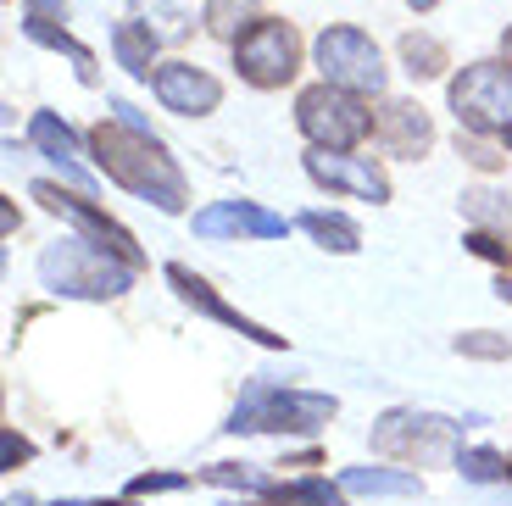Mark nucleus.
<instances>
[{"label": "nucleus", "mask_w": 512, "mask_h": 506, "mask_svg": "<svg viewBox=\"0 0 512 506\" xmlns=\"http://www.w3.org/2000/svg\"><path fill=\"white\" fill-rule=\"evenodd\" d=\"M90 151H95V162H101V173L117 178L128 195L151 201L156 212H184L190 184H184V173L173 167L167 145L156 140L145 123H123V117H112V123H101L90 134Z\"/></svg>", "instance_id": "f257e3e1"}, {"label": "nucleus", "mask_w": 512, "mask_h": 506, "mask_svg": "<svg viewBox=\"0 0 512 506\" xmlns=\"http://www.w3.org/2000/svg\"><path fill=\"white\" fill-rule=\"evenodd\" d=\"M39 279L51 284L56 295H73V301H112V295H123L134 284V262H123L117 251L95 245L90 234H73V240L45 245Z\"/></svg>", "instance_id": "f03ea898"}, {"label": "nucleus", "mask_w": 512, "mask_h": 506, "mask_svg": "<svg viewBox=\"0 0 512 506\" xmlns=\"http://www.w3.org/2000/svg\"><path fill=\"white\" fill-rule=\"evenodd\" d=\"M340 406L334 395H312V390H268V384H251L240 406L229 418V434H312L334 418Z\"/></svg>", "instance_id": "7ed1b4c3"}, {"label": "nucleus", "mask_w": 512, "mask_h": 506, "mask_svg": "<svg viewBox=\"0 0 512 506\" xmlns=\"http://www.w3.org/2000/svg\"><path fill=\"white\" fill-rule=\"evenodd\" d=\"M295 123H301V134L318 151H351V145H362L373 134V112L362 106V95L329 84V78L295 95Z\"/></svg>", "instance_id": "20e7f679"}, {"label": "nucleus", "mask_w": 512, "mask_h": 506, "mask_svg": "<svg viewBox=\"0 0 512 506\" xmlns=\"http://www.w3.org/2000/svg\"><path fill=\"white\" fill-rule=\"evenodd\" d=\"M451 112L468 134H507L512 128V67L501 62H468L451 78Z\"/></svg>", "instance_id": "39448f33"}, {"label": "nucleus", "mask_w": 512, "mask_h": 506, "mask_svg": "<svg viewBox=\"0 0 512 506\" xmlns=\"http://www.w3.org/2000/svg\"><path fill=\"white\" fill-rule=\"evenodd\" d=\"M234 67L251 89H284L301 67V34L279 17H256L240 39H234Z\"/></svg>", "instance_id": "423d86ee"}, {"label": "nucleus", "mask_w": 512, "mask_h": 506, "mask_svg": "<svg viewBox=\"0 0 512 506\" xmlns=\"http://www.w3.org/2000/svg\"><path fill=\"white\" fill-rule=\"evenodd\" d=\"M312 56H318V73L329 78V84L351 89V95H379L384 89V56L362 28H346V23L323 28Z\"/></svg>", "instance_id": "0eeeda50"}, {"label": "nucleus", "mask_w": 512, "mask_h": 506, "mask_svg": "<svg viewBox=\"0 0 512 506\" xmlns=\"http://www.w3.org/2000/svg\"><path fill=\"white\" fill-rule=\"evenodd\" d=\"M462 423L435 418V412H390V418L373 423V451L401 456V462H446L457 451Z\"/></svg>", "instance_id": "6e6552de"}, {"label": "nucleus", "mask_w": 512, "mask_h": 506, "mask_svg": "<svg viewBox=\"0 0 512 506\" xmlns=\"http://www.w3.org/2000/svg\"><path fill=\"white\" fill-rule=\"evenodd\" d=\"M34 201H45L56 217H67V223H73L78 234H90L95 245L117 251L123 262H134V267L145 262V256H140V245H134V234H128L123 223H112L106 212H95V206H90V190H84V195H67V190H56V184H34Z\"/></svg>", "instance_id": "1a4fd4ad"}, {"label": "nucleus", "mask_w": 512, "mask_h": 506, "mask_svg": "<svg viewBox=\"0 0 512 506\" xmlns=\"http://www.w3.org/2000/svg\"><path fill=\"white\" fill-rule=\"evenodd\" d=\"M307 173L318 178L323 190H346L357 195V201H390V178H384V167L373 162V156H346V151H318L312 145L307 151Z\"/></svg>", "instance_id": "9d476101"}, {"label": "nucleus", "mask_w": 512, "mask_h": 506, "mask_svg": "<svg viewBox=\"0 0 512 506\" xmlns=\"http://www.w3.org/2000/svg\"><path fill=\"white\" fill-rule=\"evenodd\" d=\"M195 234L201 240H284L290 223L256 201H212L206 212H195Z\"/></svg>", "instance_id": "9b49d317"}, {"label": "nucleus", "mask_w": 512, "mask_h": 506, "mask_svg": "<svg viewBox=\"0 0 512 506\" xmlns=\"http://www.w3.org/2000/svg\"><path fill=\"white\" fill-rule=\"evenodd\" d=\"M151 84H156V101H162L167 112H179V117H206V112H218V101H223V84L195 62L156 67Z\"/></svg>", "instance_id": "f8f14e48"}, {"label": "nucleus", "mask_w": 512, "mask_h": 506, "mask_svg": "<svg viewBox=\"0 0 512 506\" xmlns=\"http://www.w3.org/2000/svg\"><path fill=\"white\" fill-rule=\"evenodd\" d=\"M167 284H173V290H179L184 301L195 306V312H206V317H218V323H229L234 334H245V340L268 345V351H279V345H284L279 334H268V329H262V323H251V317H240V312H234L229 301H218V290H212V284H206V279H195L190 267H179V262H173V267H167Z\"/></svg>", "instance_id": "ddd939ff"}, {"label": "nucleus", "mask_w": 512, "mask_h": 506, "mask_svg": "<svg viewBox=\"0 0 512 506\" xmlns=\"http://www.w3.org/2000/svg\"><path fill=\"white\" fill-rule=\"evenodd\" d=\"M373 134H379V145L390 156H412L418 162L429 145H435V123H429V112L412 101H390L379 117H373Z\"/></svg>", "instance_id": "4468645a"}, {"label": "nucleus", "mask_w": 512, "mask_h": 506, "mask_svg": "<svg viewBox=\"0 0 512 506\" xmlns=\"http://www.w3.org/2000/svg\"><path fill=\"white\" fill-rule=\"evenodd\" d=\"M28 140H34L39 151L51 156V162L62 167V173L73 178V184H78V190H95V178H90V167L78 162V140H73V128H67V123H56L51 112H39L34 123H28Z\"/></svg>", "instance_id": "2eb2a0df"}, {"label": "nucleus", "mask_w": 512, "mask_h": 506, "mask_svg": "<svg viewBox=\"0 0 512 506\" xmlns=\"http://www.w3.org/2000/svg\"><path fill=\"white\" fill-rule=\"evenodd\" d=\"M112 51H117V67H128L134 78H151L156 34H151L145 23H117V28H112Z\"/></svg>", "instance_id": "dca6fc26"}, {"label": "nucleus", "mask_w": 512, "mask_h": 506, "mask_svg": "<svg viewBox=\"0 0 512 506\" xmlns=\"http://www.w3.org/2000/svg\"><path fill=\"white\" fill-rule=\"evenodd\" d=\"M301 228H307L312 240L323 245V251H340V256H351V251H362V234H357V223L351 217H340V212H301Z\"/></svg>", "instance_id": "f3484780"}, {"label": "nucleus", "mask_w": 512, "mask_h": 506, "mask_svg": "<svg viewBox=\"0 0 512 506\" xmlns=\"http://www.w3.org/2000/svg\"><path fill=\"white\" fill-rule=\"evenodd\" d=\"M256 6H262V0H206L201 23H206V34H212V39H229V45H234V39L251 28Z\"/></svg>", "instance_id": "a211bd4d"}, {"label": "nucleus", "mask_w": 512, "mask_h": 506, "mask_svg": "<svg viewBox=\"0 0 512 506\" xmlns=\"http://www.w3.org/2000/svg\"><path fill=\"white\" fill-rule=\"evenodd\" d=\"M462 212L474 217L479 228H490V234L512 240V195H501V190H468V195H462Z\"/></svg>", "instance_id": "6ab92c4d"}, {"label": "nucleus", "mask_w": 512, "mask_h": 506, "mask_svg": "<svg viewBox=\"0 0 512 506\" xmlns=\"http://www.w3.org/2000/svg\"><path fill=\"white\" fill-rule=\"evenodd\" d=\"M346 490L357 495H418V473H390V468H346Z\"/></svg>", "instance_id": "aec40b11"}, {"label": "nucleus", "mask_w": 512, "mask_h": 506, "mask_svg": "<svg viewBox=\"0 0 512 506\" xmlns=\"http://www.w3.org/2000/svg\"><path fill=\"white\" fill-rule=\"evenodd\" d=\"M401 62H407L412 78H440L451 67V56H446V45H440V39L407 34V39H401Z\"/></svg>", "instance_id": "412c9836"}, {"label": "nucleus", "mask_w": 512, "mask_h": 506, "mask_svg": "<svg viewBox=\"0 0 512 506\" xmlns=\"http://www.w3.org/2000/svg\"><path fill=\"white\" fill-rule=\"evenodd\" d=\"M273 506H346V495L329 479H290V484H273Z\"/></svg>", "instance_id": "4be33fe9"}, {"label": "nucleus", "mask_w": 512, "mask_h": 506, "mask_svg": "<svg viewBox=\"0 0 512 506\" xmlns=\"http://www.w3.org/2000/svg\"><path fill=\"white\" fill-rule=\"evenodd\" d=\"M457 468H462V479H474V484H496V479H507V456H496V451H462Z\"/></svg>", "instance_id": "5701e85b"}, {"label": "nucleus", "mask_w": 512, "mask_h": 506, "mask_svg": "<svg viewBox=\"0 0 512 506\" xmlns=\"http://www.w3.org/2000/svg\"><path fill=\"white\" fill-rule=\"evenodd\" d=\"M457 351H462V356H490V362H507L512 345L501 340V334H485V329H479V334H457Z\"/></svg>", "instance_id": "b1692460"}, {"label": "nucleus", "mask_w": 512, "mask_h": 506, "mask_svg": "<svg viewBox=\"0 0 512 506\" xmlns=\"http://www.w3.org/2000/svg\"><path fill=\"white\" fill-rule=\"evenodd\" d=\"M468 251L496 262V267H512V245L501 240V234H490V228H474V234H468Z\"/></svg>", "instance_id": "393cba45"}, {"label": "nucleus", "mask_w": 512, "mask_h": 506, "mask_svg": "<svg viewBox=\"0 0 512 506\" xmlns=\"http://www.w3.org/2000/svg\"><path fill=\"white\" fill-rule=\"evenodd\" d=\"M201 479H212V484H240V490H273V484L262 479V473H251V468H229V462H223V468H206Z\"/></svg>", "instance_id": "a878e982"}, {"label": "nucleus", "mask_w": 512, "mask_h": 506, "mask_svg": "<svg viewBox=\"0 0 512 506\" xmlns=\"http://www.w3.org/2000/svg\"><path fill=\"white\" fill-rule=\"evenodd\" d=\"M457 151L468 156V162H474V167H485V173H490V167H501V156L490 151V145L479 140V134H468V140H462V134H457Z\"/></svg>", "instance_id": "bb28decb"}, {"label": "nucleus", "mask_w": 512, "mask_h": 506, "mask_svg": "<svg viewBox=\"0 0 512 506\" xmlns=\"http://www.w3.org/2000/svg\"><path fill=\"white\" fill-rule=\"evenodd\" d=\"M179 473H145V479H134L128 484V495H151V490H179Z\"/></svg>", "instance_id": "cd10ccee"}, {"label": "nucleus", "mask_w": 512, "mask_h": 506, "mask_svg": "<svg viewBox=\"0 0 512 506\" xmlns=\"http://www.w3.org/2000/svg\"><path fill=\"white\" fill-rule=\"evenodd\" d=\"M23 456H28V445L17 434H6V462H23Z\"/></svg>", "instance_id": "c85d7f7f"}, {"label": "nucleus", "mask_w": 512, "mask_h": 506, "mask_svg": "<svg viewBox=\"0 0 512 506\" xmlns=\"http://www.w3.org/2000/svg\"><path fill=\"white\" fill-rule=\"evenodd\" d=\"M412 12H429V6H440V0H407Z\"/></svg>", "instance_id": "c756f323"}, {"label": "nucleus", "mask_w": 512, "mask_h": 506, "mask_svg": "<svg viewBox=\"0 0 512 506\" xmlns=\"http://www.w3.org/2000/svg\"><path fill=\"white\" fill-rule=\"evenodd\" d=\"M501 56H507V67H512V28H507V39H501Z\"/></svg>", "instance_id": "7c9ffc66"}, {"label": "nucleus", "mask_w": 512, "mask_h": 506, "mask_svg": "<svg viewBox=\"0 0 512 506\" xmlns=\"http://www.w3.org/2000/svg\"><path fill=\"white\" fill-rule=\"evenodd\" d=\"M501 301H512V279H501Z\"/></svg>", "instance_id": "2f4dec72"}, {"label": "nucleus", "mask_w": 512, "mask_h": 506, "mask_svg": "<svg viewBox=\"0 0 512 506\" xmlns=\"http://www.w3.org/2000/svg\"><path fill=\"white\" fill-rule=\"evenodd\" d=\"M501 145H507V151H512V128H507V134H501Z\"/></svg>", "instance_id": "473e14b6"}, {"label": "nucleus", "mask_w": 512, "mask_h": 506, "mask_svg": "<svg viewBox=\"0 0 512 506\" xmlns=\"http://www.w3.org/2000/svg\"><path fill=\"white\" fill-rule=\"evenodd\" d=\"M6 506H28V501H6Z\"/></svg>", "instance_id": "72a5a7b5"}]
</instances>
